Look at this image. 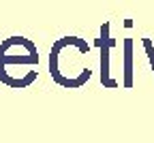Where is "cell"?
Segmentation results:
<instances>
[{
  "mask_svg": "<svg viewBox=\"0 0 154 143\" xmlns=\"http://www.w3.org/2000/svg\"><path fill=\"white\" fill-rule=\"evenodd\" d=\"M96 45L103 49V58H101V81L105 88H118V81H113L109 77V47L113 45V38L109 36V24L101 26V38H96Z\"/></svg>",
  "mask_w": 154,
  "mask_h": 143,
  "instance_id": "obj_1",
  "label": "cell"
},
{
  "mask_svg": "<svg viewBox=\"0 0 154 143\" xmlns=\"http://www.w3.org/2000/svg\"><path fill=\"white\" fill-rule=\"evenodd\" d=\"M143 47H146V51H148V56H150V64H152V68H154V51H152L150 38H143Z\"/></svg>",
  "mask_w": 154,
  "mask_h": 143,
  "instance_id": "obj_4",
  "label": "cell"
},
{
  "mask_svg": "<svg viewBox=\"0 0 154 143\" xmlns=\"http://www.w3.org/2000/svg\"><path fill=\"white\" fill-rule=\"evenodd\" d=\"M7 64H38V51L36 53H28V56H24V58H11V56H7L2 49H0V77L5 75V68H7Z\"/></svg>",
  "mask_w": 154,
  "mask_h": 143,
  "instance_id": "obj_2",
  "label": "cell"
},
{
  "mask_svg": "<svg viewBox=\"0 0 154 143\" xmlns=\"http://www.w3.org/2000/svg\"><path fill=\"white\" fill-rule=\"evenodd\" d=\"M133 41H124V88L133 86Z\"/></svg>",
  "mask_w": 154,
  "mask_h": 143,
  "instance_id": "obj_3",
  "label": "cell"
}]
</instances>
